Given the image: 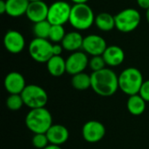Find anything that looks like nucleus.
Listing matches in <instances>:
<instances>
[{"mask_svg": "<svg viewBox=\"0 0 149 149\" xmlns=\"http://www.w3.org/2000/svg\"><path fill=\"white\" fill-rule=\"evenodd\" d=\"M103 58L107 65L116 67L120 65L125 60V52L119 45H109L103 53Z\"/></svg>", "mask_w": 149, "mask_h": 149, "instance_id": "15", "label": "nucleus"}, {"mask_svg": "<svg viewBox=\"0 0 149 149\" xmlns=\"http://www.w3.org/2000/svg\"><path fill=\"white\" fill-rule=\"evenodd\" d=\"M26 86L24 77L18 72H9L3 80L4 89L9 94H21Z\"/></svg>", "mask_w": 149, "mask_h": 149, "instance_id": "13", "label": "nucleus"}, {"mask_svg": "<svg viewBox=\"0 0 149 149\" xmlns=\"http://www.w3.org/2000/svg\"><path fill=\"white\" fill-rule=\"evenodd\" d=\"M49 5L45 1L30 2L25 16L33 24L47 20Z\"/></svg>", "mask_w": 149, "mask_h": 149, "instance_id": "14", "label": "nucleus"}, {"mask_svg": "<svg viewBox=\"0 0 149 149\" xmlns=\"http://www.w3.org/2000/svg\"><path fill=\"white\" fill-rule=\"evenodd\" d=\"M66 32L64 25H52L48 39L52 44H60Z\"/></svg>", "mask_w": 149, "mask_h": 149, "instance_id": "24", "label": "nucleus"}, {"mask_svg": "<svg viewBox=\"0 0 149 149\" xmlns=\"http://www.w3.org/2000/svg\"><path fill=\"white\" fill-rule=\"evenodd\" d=\"M137 4L144 10H148L149 9V0H136Z\"/></svg>", "mask_w": 149, "mask_h": 149, "instance_id": "30", "label": "nucleus"}, {"mask_svg": "<svg viewBox=\"0 0 149 149\" xmlns=\"http://www.w3.org/2000/svg\"><path fill=\"white\" fill-rule=\"evenodd\" d=\"M52 45L49 39L34 38L29 44V54L34 61L46 64L53 56Z\"/></svg>", "mask_w": 149, "mask_h": 149, "instance_id": "7", "label": "nucleus"}, {"mask_svg": "<svg viewBox=\"0 0 149 149\" xmlns=\"http://www.w3.org/2000/svg\"><path fill=\"white\" fill-rule=\"evenodd\" d=\"M115 28L124 33L134 31L141 24V17L139 10L134 8H127L115 16Z\"/></svg>", "mask_w": 149, "mask_h": 149, "instance_id": "6", "label": "nucleus"}, {"mask_svg": "<svg viewBox=\"0 0 149 149\" xmlns=\"http://www.w3.org/2000/svg\"><path fill=\"white\" fill-rule=\"evenodd\" d=\"M5 103L7 108L10 111H18L24 106L21 94H10Z\"/></svg>", "mask_w": 149, "mask_h": 149, "instance_id": "25", "label": "nucleus"}, {"mask_svg": "<svg viewBox=\"0 0 149 149\" xmlns=\"http://www.w3.org/2000/svg\"><path fill=\"white\" fill-rule=\"evenodd\" d=\"M139 94L145 100L147 103L149 102V79L144 80Z\"/></svg>", "mask_w": 149, "mask_h": 149, "instance_id": "28", "label": "nucleus"}, {"mask_svg": "<svg viewBox=\"0 0 149 149\" xmlns=\"http://www.w3.org/2000/svg\"><path fill=\"white\" fill-rule=\"evenodd\" d=\"M29 0H6V14L11 17H18L26 14Z\"/></svg>", "mask_w": 149, "mask_h": 149, "instance_id": "18", "label": "nucleus"}, {"mask_svg": "<svg viewBox=\"0 0 149 149\" xmlns=\"http://www.w3.org/2000/svg\"><path fill=\"white\" fill-rule=\"evenodd\" d=\"M72 5L65 1L58 0L49 5L47 20L52 25H64L70 19Z\"/></svg>", "mask_w": 149, "mask_h": 149, "instance_id": "8", "label": "nucleus"}, {"mask_svg": "<svg viewBox=\"0 0 149 149\" xmlns=\"http://www.w3.org/2000/svg\"><path fill=\"white\" fill-rule=\"evenodd\" d=\"M3 45L7 52L18 54L25 47V39L23 34L16 30L8 31L3 37Z\"/></svg>", "mask_w": 149, "mask_h": 149, "instance_id": "12", "label": "nucleus"}, {"mask_svg": "<svg viewBox=\"0 0 149 149\" xmlns=\"http://www.w3.org/2000/svg\"><path fill=\"white\" fill-rule=\"evenodd\" d=\"M95 15L87 3H79L72 5L69 23L75 31H86L94 24Z\"/></svg>", "mask_w": 149, "mask_h": 149, "instance_id": "4", "label": "nucleus"}, {"mask_svg": "<svg viewBox=\"0 0 149 149\" xmlns=\"http://www.w3.org/2000/svg\"><path fill=\"white\" fill-rule=\"evenodd\" d=\"M46 135L50 144L61 146L68 141L70 134L65 126L60 124H52V126L46 132Z\"/></svg>", "mask_w": 149, "mask_h": 149, "instance_id": "16", "label": "nucleus"}, {"mask_svg": "<svg viewBox=\"0 0 149 149\" xmlns=\"http://www.w3.org/2000/svg\"><path fill=\"white\" fill-rule=\"evenodd\" d=\"M127 107L128 112L132 115L140 116L146 111L147 102L138 93V94H135V95L129 96V98L127 100Z\"/></svg>", "mask_w": 149, "mask_h": 149, "instance_id": "20", "label": "nucleus"}, {"mask_svg": "<svg viewBox=\"0 0 149 149\" xmlns=\"http://www.w3.org/2000/svg\"><path fill=\"white\" fill-rule=\"evenodd\" d=\"M91 88L101 97H111L119 89V76L110 68L91 73Z\"/></svg>", "mask_w": 149, "mask_h": 149, "instance_id": "1", "label": "nucleus"}, {"mask_svg": "<svg viewBox=\"0 0 149 149\" xmlns=\"http://www.w3.org/2000/svg\"><path fill=\"white\" fill-rule=\"evenodd\" d=\"M84 37L79 31H72L66 32L65 38L60 43L65 51L74 52L80 51L83 45Z\"/></svg>", "mask_w": 149, "mask_h": 149, "instance_id": "17", "label": "nucleus"}, {"mask_svg": "<svg viewBox=\"0 0 149 149\" xmlns=\"http://www.w3.org/2000/svg\"><path fill=\"white\" fill-rule=\"evenodd\" d=\"M107 46V41L103 37L97 34H90L84 37L82 50L87 55H91V57L100 56L103 55Z\"/></svg>", "mask_w": 149, "mask_h": 149, "instance_id": "11", "label": "nucleus"}, {"mask_svg": "<svg viewBox=\"0 0 149 149\" xmlns=\"http://www.w3.org/2000/svg\"><path fill=\"white\" fill-rule=\"evenodd\" d=\"M89 64L88 55L83 51L72 52L65 59L66 72L72 76L83 72Z\"/></svg>", "mask_w": 149, "mask_h": 149, "instance_id": "10", "label": "nucleus"}, {"mask_svg": "<svg viewBox=\"0 0 149 149\" xmlns=\"http://www.w3.org/2000/svg\"><path fill=\"white\" fill-rule=\"evenodd\" d=\"M30 2H33V1H44V0H29Z\"/></svg>", "mask_w": 149, "mask_h": 149, "instance_id": "35", "label": "nucleus"}, {"mask_svg": "<svg viewBox=\"0 0 149 149\" xmlns=\"http://www.w3.org/2000/svg\"><path fill=\"white\" fill-rule=\"evenodd\" d=\"M64 48L61 44H53L52 45V52L53 56H61Z\"/></svg>", "mask_w": 149, "mask_h": 149, "instance_id": "29", "label": "nucleus"}, {"mask_svg": "<svg viewBox=\"0 0 149 149\" xmlns=\"http://www.w3.org/2000/svg\"><path fill=\"white\" fill-rule=\"evenodd\" d=\"M74 4H79V3H87L89 0H71Z\"/></svg>", "mask_w": 149, "mask_h": 149, "instance_id": "33", "label": "nucleus"}, {"mask_svg": "<svg viewBox=\"0 0 149 149\" xmlns=\"http://www.w3.org/2000/svg\"><path fill=\"white\" fill-rule=\"evenodd\" d=\"M106 62L102 55L100 56H93L91 58H89V64L88 66L93 72H98L104 68H106Z\"/></svg>", "mask_w": 149, "mask_h": 149, "instance_id": "26", "label": "nucleus"}, {"mask_svg": "<svg viewBox=\"0 0 149 149\" xmlns=\"http://www.w3.org/2000/svg\"><path fill=\"white\" fill-rule=\"evenodd\" d=\"M44 149H62L60 146L54 145V144H49L47 147H45Z\"/></svg>", "mask_w": 149, "mask_h": 149, "instance_id": "32", "label": "nucleus"}, {"mask_svg": "<svg viewBox=\"0 0 149 149\" xmlns=\"http://www.w3.org/2000/svg\"><path fill=\"white\" fill-rule=\"evenodd\" d=\"M51 27H52V24L48 22V20H44V21L33 24L32 32L35 38L48 39Z\"/></svg>", "mask_w": 149, "mask_h": 149, "instance_id": "23", "label": "nucleus"}, {"mask_svg": "<svg viewBox=\"0 0 149 149\" xmlns=\"http://www.w3.org/2000/svg\"><path fill=\"white\" fill-rule=\"evenodd\" d=\"M71 84L72 87L79 91H85L91 88V75L80 72L72 76Z\"/></svg>", "mask_w": 149, "mask_h": 149, "instance_id": "22", "label": "nucleus"}, {"mask_svg": "<svg viewBox=\"0 0 149 149\" xmlns=\"http://www.w3.org/2000/svg\"><path fill=\"white\" fill-rule=\"evenodd\" d=\"M0 14H6V0L0 1Z\"/></svg>", "mask_w": 149, "mask_h": 149, "instance_id": "31", "label": "nucleus"}, {"mask_svg": "<svg viewBox=\"0 0 149 149\" xmlns=\"http://www.w3.org/2000/svg\"><path fill=\"white\" fill-rule=\"evenodd\" d=\"M82 137L88 143L100 142L106 135V127L98 120H88L82 127Z\"/></svg>", "mask_w": 149, "mask_h": 149, "instance_id": "9", "label": "nucleus"}, {"mask_svg": "<svg viewBox=\"0 0 149 149\" xmlns=\"http://www.w3.org/2000/svg\"><path fill=\"white\" fill-rule=\"evenodd\" d=\"M143 82L141 72L135 67H127L119 75V89L128 96L138 94Z\"/></svg>", "mask_w": 149, "mask_h": 149, "instance_id": "3", "label": "nucleus"}, {"mask_svg": "<svg viewBox=\"0 0 149 149\" xmlns=\"http://www.w3.org/2000/svg\"><path fill=\"white\" fill-rule=\"evenodd\" d=\"M24 106L30 109L45 107L49 97L46 91L40 86L30 84L25 86L21 93Z\"/></svg>", "mask_w": 149, "mask_h": 149, "instance_id": "5", "label": "nucleus"}, {"mask_svg": "<svg viewBox=\"0 0 149 149\" xmlns=\"http://www.w3.org/2000/svg\"><path fill=\"white\" fill-rule=\"evenodd\" d=\"M31 143L33 147L38 149H44L50 144L46 134H34L31 139Z\"/></svg>", "mask_w": 149, "mask_h": 149, "instance_id": "27", "label": "nucleus"}, {"mask_svg": "<svg viewBox=\"0 0 149 149\" xmlns=\"http://www.w3.org/2000/svg\"><path fill=\"white\" fill-rule=\"evenodd\" d=\"M48 72L53 77H61L66 72L65 59L62 56H52L46 63Z\"/></svg>", "mask_w": 149, "mask_h": 149, "instance_id": "19", "label": "nucleus"}, {"mask_svg": "<svg viewBox=\"0 0 149 149\" xmlns=\"http://www.w3.org/2000/svg\"><path fill=\"white\" fill-rule=\"evenodd\" d=\"M94 24L101 31H110L115 28V17L109 12H100L95 17Z\"/></svg>", "mask_w": 149, "mask_h": 149, "instance_id": "21", "label": "nucleus"}, {"mask_svg": "<svg viewBox=\"0 0 149 149\" xmlns=\"http://www.w3.org/2000/svg\"><path fill=\"white\" fill-rule=\"evenodd\" d=\"M24 123L33 134H46L52 126V116L45 107L30 109L25 116Z\"/></svg>", "mask_w": 149, "mask_h": 149, "instance_id": "2", "label": "nucleus"}, {"mask_svg": "<svg viewBox=\"0 0 149 149\" xmlns=\"http://www.w3.org/2000/svg\"><path fill=\"white\" fill-rule=\"evenodd\" d=\"M146 18H147L148 23L149 24V9L148 10H147V11H146Z\"/></svg>", "mask_w": 149, "mask_h": 149, "instance_id": "34", "label": "nucleus"}]
</instances>
